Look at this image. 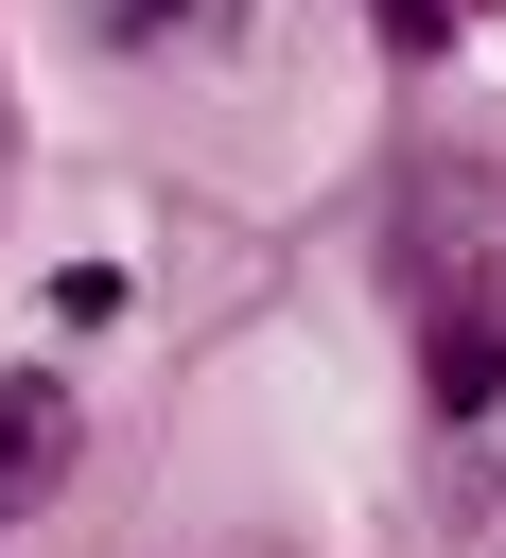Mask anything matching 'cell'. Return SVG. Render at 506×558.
<instances>
[{
  "instance_id": "1",
  "label": "cell",
  "mask_w": 506,
  "mask_h": 558,
  "mask_svg": "<svg viewBox=\"0 0 506 558\" xmlns=\"http://www.w3.org/2000/svg\"><path fill=\"white\" fill-rule=\"evenodd\" d=\"M52 488H70V384L17 366V384H0V523H35Z\"/></svg>"
},
{
  "instance_id": "2",
  "label": "cell",
  "mask_w": 506,
  "mask_h": 558,
  "mask_svg": "<svg viewBox=\"0 0 506 558\" xmlns=\"http://www.w3.org/2000/svg\"><path fill=\"white\" fill-rule=\"evenodd\" d=\"M105 35H122V52H209L227 0H105Z\"/></svg>"
}]
</instances>
